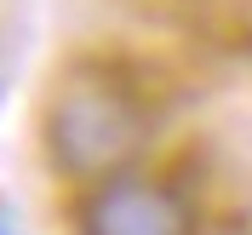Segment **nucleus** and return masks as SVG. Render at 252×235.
Wrapping results in <instances>:
<instances>
[{"label":"nucleus","mask_w":252,"mask_h":235,"mask_svg":"<svg viewBox=\"0 0 252 235\" xmlns=\"http://www.w3.org/2000/svg\"><path fill=\"white\" fill-rule=\"evenodd\" d=\"M149 138V98L143 80L115 58H75L52 80L40 109V149L52 172L75 184L121 178V167Z\"/></svg>","instance_id":"nucleus-1"},{"label":"nucleus","mask_w":252,"mask_h":235,"mask_svg":"<svg viewBox=\"0 0 252 235\" xmlns=\"http://www.w3.org/2000/svg\"><path fill=\"white\" fill-rule=\"evenodd\" d=\"M80 235H195V218H189V201L172 184L160 178H103L80 195L75 212Z\"/></svg>","instance_id":"nucleus-2"},{"label":"nucleus","mask_w":252,"mask_h":235,"mask_svg":"<svg viewBox=\"0 0 252 235\" xmlns=\"http://www.w3.org/2000/svg\"><path fill=\"white\" fill-rule=\"evenodd\" d=\"M235 235H252V230H235Z\"/></svg>","instance_id":"nucleus-3"}]
</instances>
